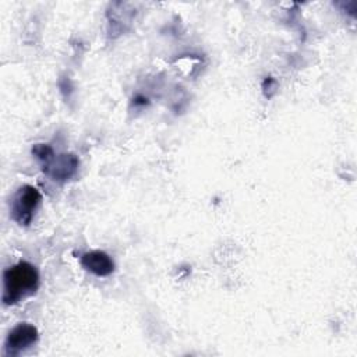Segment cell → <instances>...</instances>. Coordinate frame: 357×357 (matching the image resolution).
<instances>
[{
  "mask_svg": "<svg viewBox=\"0 0 357 357\" xmlns=\"http://www.w3.org/2000/svg\"><path fill=\"white\" fill-rule=\"evenodd\" d=\"M3 303L14 305L33 296L39 289V272L35 265L21 261L3 273Z\"/></svg>",
  "mask_w": 357,
  "mask_h": 357,
  "instance_id": "6da1fadb",
  "label": "cell"
},
{
  "mask_svg": "<svg viewBox=\"0 0 357 357\" xmlns=\"http://www.w3.org/2000/svg\"><path fill=\"white\" fill-rule=\"evenodd\" d=\"M42 201L40 192L29 185H21L13 195L10 202V216L20 226H29L33 215Z\"/></svg>",
  "mask_w": 357,
  "mask_h": 357,
  "instance_id": "7a4b0ae2",
  "label": "cell"
},
{
  "mask_svg": "<svg viewBox=\"0 0 357 357\" xmlns=\"http://www.w3.org/2000/svg\"><path fill=\"white\" fill-rule=\"evenodd\" d=\"M79 160L73 153H59L42 163L43 173L54 181H67L75 176Z\"/></svg>",
  "mask_w": 357,
  "mask_h": 357,
  "instance_id": "3957f363",
  "label": "cell"
},
{
  "mask_svg": "<svg viewBox=\"0 0 357 357\" xmlns=\"http://www.w3.org/2000/svg\"><path fill=\"white\" fill-rule=\"evenodd\" d=\"M38 329L33 325L28 322H21L8 332L4 343V353L7 356L20 354L33 346L38 340Z\"/></svg>",
  "mask_w": 357,
  "mask_h": 357,
  "instance_id": "277c9868",
  "label": "cell"
},
{
  "mask_svg": "<svg viewBox=\"0 0 357 357\" xmlns=\"http://www.w3.org/2000/svg\"><path fill=\"white\" fill-rule=\"evenodd\" d=\"M81 265L96 276H109L114 271L113 259L100 250H93L82 254Z\"/></svg>",
  "mask_w": 357,
  "mask_h": 357,
  "instance_id": "5b68a950",
  "label": "cell"
},
{
  "mask_svg": "<svg viewBox=\"0 0 357 357\" xmlns=\"http://www.w3.org/2000/svg\"><path fill=\"white\" fill-rule=\"evenodd\" d=\"M32 155L40 162L45 163L49 158H52L54 155V151L50 145L47 144H35L32 146Z\"/></svg>",
  "mask_w": 357,
  "mask_h": 357,
  "instance_id": "8992f818",
  "label": "cell"
}]
</instances>
